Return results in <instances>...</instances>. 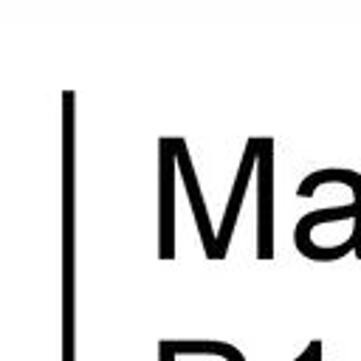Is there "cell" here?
<instances>
[{
  "label": "cell",
  "instance_id": "277c9868",
  "mask_svg": "<svg viewBox=\"0 0 361 361\" xmlns=\"http://www.w3.org/2000/svg\"><path fill=\"white\" fill-rule=\"evenodd\" d=\"M313 344V361H322V341L316 338V341H310Z\"/></svg>",
  "mask_w": 361,
  "mask_h": 361
},
{
  "label": "cell",
  "instance_id": "6da1fadb",
  "mask_svg": "<svg viewBox=\"0 0 361 361\" xmlns=\"http://www.w3.org/2000/svg\"><path fill=\"white\" fill-rule=\"evenodd\" d=\"M322 183H344V186H350V189H353V195H355V203H358V209H361V172H355V169H344V166L310 172V175L299 183L296 195H299V197H313V192H316ZM358 237H361V217H358ZM355 257L361 259V243H358Z\"/></svg>",
  "mask_w": 361,
  "mask_h": 361
},
{
  "label": "cell",
  "instance_id": "7a4b0ae2",
  "mask_svg": "<svg viewBox=\"0 0 361 361\" xmlns=\"http://www.w3.org/2000/svg\"><path fill=\"white\" fill-rule=\"evenodd\" d=\"M265 155H262V172H259V257L268 259L274 254L271 248V197H274V183H271V141H262Z\"/></svg>",
  "mask_w": 361,
  "mask_h": 361
},
{
  "label": "cell",
  "instance_id": "3957f363",
  "mask_svg": "<svg viewBox=\"0 0 361 361\" xmlns=\"http://www.w3.org/2000/svg\"><path fill=\"white\" fill-rule=\"evenodd\" d=\"M296 361H313V344H307V350L302 355H296Z\"/></svg>",
  "mask_w": 361,
  "mask_h": 361
}]
</instances>
